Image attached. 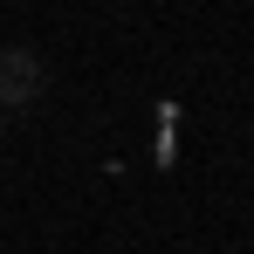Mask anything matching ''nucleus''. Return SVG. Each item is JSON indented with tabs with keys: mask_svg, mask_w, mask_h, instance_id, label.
Instances as JSON below:
<instances>
[{
	"mask_svg": "<svg viewBox=\"0 0 254 254\" xmlns=\"http://www.w3.org/2000/svg\"><path fill=\"white\" fill-rule=\"evenodd\" d=\"M35 89H42V62L21 55V48H7V55H0V110L21 103V96H35Z\"/></svg>",
	"mask_w": 254,
	"mask_h": 254,
	"instance_id": "obj_1",
	"label": "nucleus"
}]
</instances>
